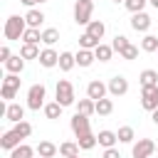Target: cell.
Returning <instances> with one entry per match:
<instances>
[{"instance_id": "cell-1", "label": "cell", "mask_w": 158, "mask_h": 158, "mask_svg": "<svg viewBox=\"0 0 158 158\" xmlns=\"http://www.w3.org/2000/svg\"><path fill=\"white\" fill-rule=\"evenodd\" d=\"M25 30H27V20H25V17H20V15H10V17L5 20V40H7V42H17V40H22Z\"/></svg>"}, {"instance_id": "cell-2", "label": "cell", "mask_w": 158, "mask_h": 158, "mask_svg": "<svg viewBox=\"0 0 158 158\" xmlns=\"http://www.w3.org/2000/svg\"><path fill=\"white\" fill-rule=\"evenodd\" d=\"M54 96H57V101H59L62 106H72V104H77L74 86H72V81H69V79H59V81H57Z\"/></svg>"}, {"instance_id": "cell-3", "label": "cell", "mask_w": 158, "mask_h": 158, "mask_svg": "<svg viewBox=\"0 0 158 158\" xmlns=\"http://www.w3.org/2000/svg\"><path fill=\"white\" fill-rule=\"evenodd\" d=\"M44 99H47L44 84H32V86L27 89V109H32V111L44 109Z\"/></svg>"}, {"instance_id": "cell-4", "label": "cell", "mask_w": 158, "mask_h": 158, "mask_svg": "<svg viewBox=\"0 0 158 158\" xmlns=\"http://www.w3.org/2000/svg\"><path fill=\"white\" fill-rule=\"evenodd\" d=\"M94 15V0H77L74 2V22L77 25H89Z\"/></svg>"}, {"instance_id": "cell-5", "label": "cell", "mask_w": 158, "mask_h": 158, "mask_svg": "<svg viewBox=\"0 0 158 158\" xmlns=\"http://www.w3.org/2000/svg\"><path fill=\"white\" fill-rule=\"evenodd\" d=\"M20 91V74H7L5 79H2V89H0V94H2V99L10 104L12 99H15V94Z\"/></svg>"}, {"instance_id": "cell-6", "label": "cell", "mask_w": 158, "mask_h": 158, "mask_svg": "<svg viewBox=\"0 0 158 158\" xmlns=\"http://www.w3.org/2000/svg\"><path fill=\"white\" fill-rule=\"evenodd\" d=\"M153 153H156V143L151 138H138L133 143V148H131V156L133 158H151Z\"/></svg>"}, {"instance_id": "cell-7", "label": "cell", "mask_w": 158, "mask_h": 158, "mask_svg": "<svg viewBox=\"0 0 158 158\" xmlns=\"http://www.w3.org/2000/svg\"><path fill=\"white\" fill-rule=\"evenodd\" d=\"M141 106L146 111L158 109V86H141Z\"/></svg>"}, {"instance_id": "cell-8", "label": "cell", "mask_w": 158, "mask_h": 158, "mask_svg": "<svg viewBox=\"0 0 158 158\" xmlns=\"http://www.w3.org/2000/svg\"><path fill=\"white\" fill-rule=\"evenodd\" d=\"M69 126H72V131H74V136H77V138L91 131V123H89V116H84V114H79V111H77V114L72 116V121H69Z\"/></svg>"}, {"instance_id": "cell-9", "label": "cell", "mask_w": 158, "mask_h": 158, "mask_svg": "<svg viewBox=\"0 0 158 158\" xmlns=\"http://www.w3.org/2000/svg\"><path fill=\"white\" fill-rule=\"evenodd\" d=\"M106 94H109V84H104V81H99V79H91V81L86 84V96H89V99L99 101V99H104Z\"/></svg>"}, {"instance_id": "cell-10", "label": "cell", "mask_w": 158, "mask_h": 158, "mask_svg": "<svg viewBox=\"0 0 158 158\" xmlns=\"http://www.w3.org/2000/svg\"><path fill=\"white\" fill-rule=\"evenodd\" d=\"M126 91H128V79H126V77L116 74V77L109 79V94H111V96H123Z\"/></svg>"}, {"instance_id": "cell-11", "label": "cell", "mask_w": 158, "mask_h": 158, "mask_svg": "<svg viewBox=\"0 0 158 158\" xmlns=\"http://www.w3.org/2000/svg\"><path fill=\"white\" fill-rule=\"evenodd\" d=\"M151 15L148 12H133L131 15V27L136 30V32H148L151 30Z\"/></svg>"}, {"instance_id": "cell-12", "label": "cell", "mask_w": 158, "mask_h": 158, "mask_svg": "<svg viewBox=\"0 0 158 158\" xmlns=\"http://www.w3.org/2000/svg\"><path fill=\"white\" fill-rule=\"evenodd\" d=\"M44 69H52V67H57L59 64V52H54L52 47H44L42 52H40V59H37Z\"/></svg>"}, {"instance_id": "cell-13", "label": "cell", "mask_w": 158, "mask_h": 158, "mask_svg": "<svg viewBox=\"0 0 158 158\" xmlns=\"http://www.w3.org/2000/svg\"><path fill=\"white\" fill-rule=\"evenodd\" d=\"M5 118L7 121H12V123H20L22 118H25V106H20V104H7L5 106Z\"/></svg>"}, {"instance_id": "cell-14", "label": "cell", "mask_w": 158, "mask_h": 158, "mask_svg": "<svg viewBox=\"0 0 158 158\" xmlns=\"http://www.w3.org/2000/svg\"><path fill=\"white\" fill-rule=\"evenodd\" d=\"M22 143V138L15 133V128H10V131H5L2 133V138H0V146L5 148V151H12V148H17Z\"/></svg>"}, {"instance_id": "cell-15", "label": "cell", "mask_w": 158, "mask_h": 158, "mask_svg": "<svg viewBox=\"0 0 158 158\" xmlns=\"http://www.w3.org/2000/svg\"><path fill=\"white\" fill-rule=\"evenodd\" d=\"M5 69H7V74H22V69H25V57H22V54H12V57L5 62Z\"/></svg>"}, {"instance_id": "cell-16", "label": "cell", "mask_w": 158, "mask_h": 158, "mask_svg": "<svg viewBox=\"0 0 158 158\" xmlns=\"http://www.w3.org/2000/svg\"><path fill=\"white\" fill-rule=\"evenodd\" d=\"M96 138H99V146H104V148H114V146H116V141H118V133H116V131L104 128V131H99V133H96Z\"/></svg>"}, {"instance_id": "cell-17", "label": "cell", "mask_w": 158, "mask_h": 158, "mask_svg": "<svg viewBox=\"0 0 158 158\" xmlns=\"http://www.w3.org/2000/svg\"><path fill=\"white\" fill-rule=\"evenodd\" d=\"M59 153V146H54L52 141H40L37 143V156H42V158H54Z\"/></svg>"}, {"instance_id": "cell-18", "label": "cell", "mask_w": 158, "mask_h": 158, "mask_svg": "<svg viewBox=\"0 0 158 158\" xmlns=\"http://www.w3.org/2000/svg\"><path fill=\"white\" fill-rule=\"evenodd\" d=\"M138 81H141V86H158V72L156 69H143L138 74Z\"/></svg>"}, {"instance_id": "cell-19", "label": "cell", "mask_w": 158, "mask_h": 158, "mask_svg": "<svg viewBox=\"0 0 158 158\" xmlns=\"http://www.w3.org/2000/svg\"><path fill=\"white\" fill-rule=\"evenodd\" d=\"M35 153H37V148H32L27 143H20L17 148L10 151V158H35Z\"/></svg>"}, {"instance_id": "cell-20", "label": "cell", "mask_w": 158, "mask_h": 158, "mask_svg": "<svg viewBox=\"0 0 158 158\" xmlns=\"http://www.w3.org/2000/svg\"><path fill=\"white\" fill-rule=\"evenodd\" d=\"M25 20H27V27H37V30H40V25L44 22V12H42V10H35V7H30V12L25 15Z\"/></svg>"}, {"instance_id": "cell-21", "label": "cell", "mask_w": 158, "mask_h": 158, "mask_svg": "<svg viewBox=\"0 0 158 158\" xmlns=\"http://www.w3.org/2000/svg\"><path fill=\"white\" fill-rule=\"evenodd\" d=\"M86 32H89L91 37H96V40L101 42V37L106 35V25H104L101 20H91V22L86 25Z\"/></svg>"}, {"instance_id": "cell-22", "label": "cell", "mask_w": 158, "mask_h": 158, "mask_svg": "<svg viewBox=\"0 0 158 158\" xmlns=\"http://www.w3.org/2000/svg\"><path fill=\"white\" fill-rule=\"evenodd\" d=\"M74 57H77V64H79V67H91V64H94V59H96L94 49H79Z\"/></svg>"}, {"instance_id": "cell-23", "label": "cell", "mask_w": 158, "mask_h": 158, "mask_svg": "<svg viewBox=\"0 0 158 158\" xmlns=\"http://www.w3.org/2000/svg\"><path fill=\"white\" fill-rule=\"evenodd\" d=\"M62 72H69V69H74L77 67V57L72 54V52H59V64H57Z\"/></svg>"}, {"instance_id": "cell-24", "label": "cell", "mask_w": 158, "mask_h": 158, "mask_svg": "<svg viewBox=\"0 0 158 158\" xmlns=\"http://www.w3.org/2000/svg\"><path fill=\"white\" fill-rule=\"evenodd\" d=\"M77 111L84 114V116H91V114H96V101L89 99V96H86V99H79V101H77Z\"/></svg>"}, {"instance_id": "cell-25", "label": "cell", "mask_w": 158, "mask_h": 158, "mask_svg": "<svg viewBox=\"0 0 158 158\" xmlns=\"http://www.w3.org/2000/svg\"><path fill=\"white\" fill-rule=\"evenodd\" d=\"M62 109H64V106L54 99V101L44 104V109H42V111H44V116H47V118H52V121H54V118H59V116H62Z\"/></svg>"}, {"instance_id": "cell-26", "label": "cell", "mask_w": 158, "mask_h": 158, "mask_svg": "<svg viewBox=\"0 0 158 158\" xmlns=\"http://www.w3.org/2000/svg\"><path fill=\"white\" fill-rule=\"evenodd\" d=\"M77 143H79V148H81V151H91V148L99 143V138H96V133H91V131H89V133L79 136V138H77Z\"/></svg>"}, {"instance_id": "cell-27", "label": "cell", "mask_w": 158, "mask_h": 158, "mask_svg": "<svg viewBox=\"0 0 158 158\" xmlns=\"http://www.w3.org/2000/svg\"><path fill=\"white\" fill-rule=\"evenodd\" d=\"M40 47L37 44H30V42H22V47H20V54L25 57V59H40Z\"/></svg>"}, {"instance_id": "cell-28", "label": "cell", "mask_w": 158, "mask_h": 158, "mask_svg": "<svg viewBox=\"0 0 158 158\" xmlns=\"http://www.w3.org/2000/svg\"><path fill=\"white\" fill-rule=\"evenodd\" d=\"M77 153H79V143H77V141H64V143H59V156L72 158V156H77Z\"/></svg>"}, {"instance_id": "cell-29", "label": "cell", "mask_w": 158, "mask_h": 158, "mask_svg": "<svg viewBox=\"0 0 158 158\" xmlns=\"http://www.w3.org/2000/svg\"><path fill=\"white\" fill-rule=\"evenodd\" d=\"M22 42H30V44H40L42 42V32L37 27H27L25 35H22Z\"/></svg>"}, {"instance_id": "cell-30", "label": "cell", "mask_w": 158, "mask_h": 158, "mask_svg": "<svg viewBox=\"0 0 158 158\" xmlns=\"http://www.w3.org/2000/svg\"><path fill=\"white\" fill-rule=\"evenodd\" d=\"M99 44H101V42H99L96 37H91L89 32H84V35L79 37V49H96Z\"/></svg>"}, {"instance_id": "cell-31", "label": "cell", "mask_w": 158, "mask_h": 158, "mask_svg": "<svg viewBox=\"0 0 158 158\" xmlns=\"http://www.w3.org/2000/svg\"><path fill=\"white\" fill-rule=\"evenodd\" d=\"M94 54H96L99 62H109V59L114 57V47H111V44H99V47L94 49Z\"/></svg>"}, {"instance_id": "cell-32", "label": "cell", "mask_w": 158, "mask_h": 158, "mask_svg": "<svg viewBox=\"0 0 158 158\" xmlns=\"http://www.w3.org/2000/svg\"><path fill=\"white\" fill-rule=\"evenodd\" d=\"M57 40H59V30H57V27H47V30H42V42H44L47 47H52Z\"/></svg>"}, {"instance_id": "cell-33", "label": "cell", "mask_w": 158, "mask_h": 158, "mask_svg": "<svg viewBox=\"0 0 158 158\" xmlns=\"http://www.w3.org/2000/svg\"><path fill=\"white\" fill-rule=\"evenodd\" d=\"M111 111H114V101H111V99L104 96V99L96 101V114H99V116H109Z\"/></svg>"}, {"instance_id": "cell-34", "label": "cell", "mask_w": 158, "mask_h": 158, "mask_svg": "<svg viewBox=\"0 0 158 158\" xmlns=\"http://www.w3.org/2000/svg\"><path fill=\"white\" fill-rule=\"evenodd\" d=\"M116 133H118V143H133V138H136V131L131 126H121Z\"/></svg>"}, {"instance_id": "cell-35", "label": "cell", "mask_w": 158, "mask_h": 158, "mask_svg": "<svg viewBox=\"0 0 158 158\" xmlns=\"http://www.w3.org/2000/svg\"><path fill=\"white\" fill-rule=\"evenodd\" d=\"M141 49L143 52H158V37L156 35H146L141 40Z\"/></svg>"}, {"instance_id": "cell-36", "label": "cell", "mask_w": 158, "mask_h": 158, "mask_svg": "<svg viewBox=\"0 0 158 158\" xmlns=\"http://www.w3.org/2000/svg\"><path fill=\"white\" fill-rule=\"evenodd\" d=\"M12 128H15V133H17L20 138H27V136L32 133V123H30V121H25V118H22L20 123H15Z\"/></svg>"}, {"instance_id": "cell-37", "label": "cell", "mask_w": 158, "mask_h": 158, "mask_svg": "<svg viewBox=\"0 0 158 158\" xmlns=\"http://www.w3.org/2000/svg\"><path fill=\"white\" fill-rule=\"evenodd\" d=\"M128 44H131V42H128V37H126V35H116V37H114V42H111L114 52H118V54H121V49H126Z\"/></svg>"}, {"instance_id": "cell-38", "label": "cell", "mask_w": 158, "mask_h": 158, "mask_svg": "<svg viewBox=\"0 0 158 158\" xmlns=\"http://www.w3.org/2000/svg\"><path fill=\"white\" fill-rule=\"evenodd\" d=\"M146 2H148V0H126L123 5H126V10H128V12L133 15V12H143Z\"/></svg>"}, {"instance_id": "cell-39", "label": "cell", "mask_w": 158, "mask_h": 158, "mask_svg": "<svg viewBox=\"0 0 158 158\" xmlns=\"http://www.w3.org/2000/svg\"><path fill=\"white\" fill-rule=\"evenodd\" d=\"M121 57H123V59H136V57H138V47H136V44H128L126 49H121Z\"/></svg>"}, {"instance_id": "cell-40", "label": "cell", "mask_w": 158, "mask_h": 158, "mask_svg": "<svg viewBox=\"0 0 158 158\" xmlns=\"http://www.w3.org/2000/svg\"><path fill=\"white\" fill-rule=\"evenodd\" d=\"M10 57H12V52H10V47H7V44H2V47H0V62L5 64V62H7Z\"/></svg>"}, {"instance_id": "cell-41", "label": "cell", "mask_w": 158, "mask_h": 158, "mask_svg": "<svg viewBox=\"0 0 158 158\" xmlns=\"http://www.w3.org/2000/svg\"><path fill=\"white\" fill-rule=\"evenodd\" d=\"M104 158H121V153H118L116 146L114 148H104Z\"/></svg>"}, {"instance_id": "cell-42", "label": "cell", "mask_w": 158, "mask_h": 158, "mask_svg": "<svg viewBox=\"0 0 158 158\" xmlns=\"http://www.w3.org/2000/svg\"><path fill=\"white\" fill-rule=\"evenodd\" d=\"M22 5H27V7H35V5H40V0H20Z\"/></svg>"}, {"instance_id": "cell-43", "label": "cell", "mask_w": 158, "mask_h": 158, "mask_svg": "<svg viewBox=\"0 0 158 158\" xmlns=\"http://www.w3.org/2000/svg\"><path fill=\"white\" fill-rule=\"evenodd\" d=\"M151 118H153V123L158 126V109H156V111H151Z\"/></svg>"}, {"instance_id": "cell-44", "label": "cell", "mask_w": 158, "mask_h": 158, "mask_svg": "<svg viewBox=\"0 0 158 158\" xmlns=\"http://www.w3.org/2000/svg\"><path fill=\"white\" fill-rule=\"evenodd\" d=\"M148 2H151V5H153V7L158 10V0H148Z\"/></svg>"}, {"instance_id": "cell-45", "label": "cell", "mask_w": 158, "mask_h": 158, "mask_svg": "<svg viewBox=\"0 0 158 158\" xmlns=\"http://www.w3.org/2000/svg\"><path fill=\"white\" fill-rule=\"evenodd\" d=\"M114 2H126V0H114Z\"/></svg>"}, {"instance_id": "cell-46", "label": "cell", "mask_w": 158, "mask_h": 158, "mask_svg": "<svg viewBox=\"0 0 158 158\" xmlns=\"http://www.w3.org/2000/svg\"><path fill=\"white\" fill-rule=\"evenodd\" d=\"M42 2H47V0H40V5H42Z\"/></svg>"}, {"instance_id": "cell-47", "label": "cell", "mask_w": 158, "mask_h": 158, "mask_svg": "<svg viewBox=\"0 0 158 158\" xmlns=\"http://www.w3.org/2000/svg\"><path fill=\"white\" fill-rule=\"evenodd\" d=\"M156 153H158V143H156Z\"/></svg>"}, {"instance_id": "cell-48", "label": "cell", "mask_w": 158, "mask_h": 158, "mask_svg": "<svg viewBox=\"0 0 158 158\" xmlns=\"http://www.w3.org/2000/svg\"><path fill=\"white\" fill-rule=\"evenodd\" d=\"M72 158H79V153H77V156H72Z\"/></svg>"}, {"instance_id": "cell-49", "label": "cell", "mask_w": 158, "mask_h": 158, "mask_svg": "<svg viewBox=\"0 0 158 158\" xmlns=\"http://www.w3.org/2000/svg\"><path fill=\"white\" fill-rule=\"evenodd\" d=\"M40 158H42V156H40Z\"/></svg>"}]
</instances>
